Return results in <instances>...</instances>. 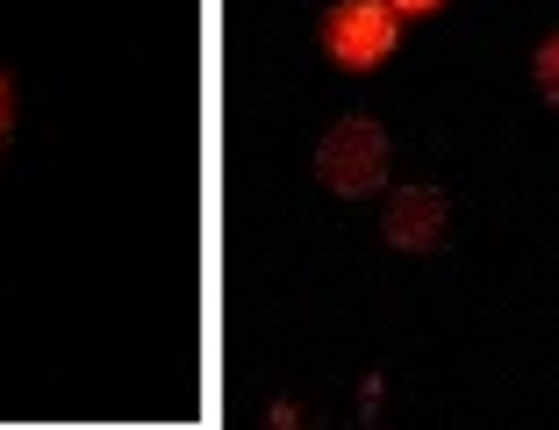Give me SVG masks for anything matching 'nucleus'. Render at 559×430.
Returning <instances> with one entry per match:
<instances>
[{
  "label": "nucleus",
  "mask_w": 559,
  "mask_h": 430,
  "mask_svg": "<svg viewBox=\"0 0 559 430\" xmlns=\"http://www.w3.org/2000/svg\"><path fill=\"white\" fill-rule=\"evenodd\" d=\"M8 116H15V94H8V80H0V136H8Z\"/></svg>",
  "instance_id": "6"
},
{
  "label": "nucleus",
  "mask_w": 559,
  "mask_h": 430,
  "mask_svg": "<svg viewBox=\"0 0 559 430\" xmlns=\"http://www.w3.org/2000/svg\"><path fill=\"white\" fill-rule=\"evenodd\" d=\"M388 8H395V15H402V22H409V15H438L444 0H388Z\"/></svg>",
  "instance_id": "5"
},
{
  "label": "nucleus",
  "mask_w": 559,
  "mask_h": 430,
  "mask_svg": "<svg viewBox=\"0 0 559 430\" xmlns=\"http://www.w3.org/2000/svg\"><path fill=\"white\" fill-rule=\"evenodd\" d=\"M316 172H323L330 194H345V201L373 194V187L388 180V136H380V122L345 116L323 136V151H316Z\"/></svg>",
  "instance_id": "1"
},
{
  "label": "nucleus",
  "mask_w": 559,
  "mask_h": 430,
  "mask_svg": "<svg viewBox=\"0 0 559 430\" xmlns=\"http://www.w3.org/2000/svg\"><path fill=\"white\" fill-rule=\"evenodd\" d=\"M388 244L395 251H438L444 244V194L438 187H402L388 201Z\"/></svg>",
  "instance_id": "3"
},
{
  "label": "nucleus",
  "mask_w": 559,
  "mask_h": 430,
  "mask_svg": "<svg viewBox=\"0 0 559 430\" xmlns=\"http://www.w3.org/2000/svg\"><path fill=\"white\" fill-rule=\"evenodd\" d=\"M531 72H538V94H545V100L559 108V29H552V36L538 44V65H531Z\"/></svg>",
  "instance_id": "4"
},
{
  "label": "nucleus",
  "mask_w": 559,
  "mask_h": 430,
  "mask_svg": "<svg viewBox=\"0 0 559 430\" xmlns=\"http://www.w3.org/2000/svg\"><path fill=\"white\" fill-rule=\"evenodd\" d=\"M395 36H402V15L388 8V0H337V8L323 15V50H330L345 72L388 65Z\"/></svg>",
  "instance_id": "2"
}]
</instances>
